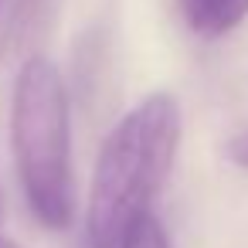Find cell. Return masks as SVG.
Here are the masks:
<instances>
[{
	"mask_svg": "<svg viewBox=\"0 0 248 248\" xmlns=\"http://www.w3.org/2000/svg\"><path fill=\"white\" fill-rule=\"evenodd\" d=\"M180 133V102L170 92H150L109 129L85 197L89 248H119L126 231L153 211V201L170 180Z\"/></svg>",
	"mask_w": 248,
	"mask_h": 248,
	"instance_id": "obj_1",
	"label": "cell"
},
{
	"mask_svg": "<svg viewBox=\"0 0 248 248\" xmlns=\"http://www.w3.org/2000/svg\"><path fill=\"white\" fill-rule=\"evenodd\" d=\"M119 248H173V245H170V234H167L163 221L150 211V214H143V217L126 231V238H123Z\"/></svg>",
	"mask_w": 248,
	"mask_h": 248,
	"instance_id": "obj_4",
	"label": "cell"
},
{
	"mask_svg": "<svg viewBox=\"0 0 248 248\" xmlns=\"http://www.w3.org/2000/svg\"><path fill=\"white\" fill-rule=\"evenodd\" d=\"M228 156H231L238 167H248V129L238 133V136L228 143Z\"/></svg>",
	"mask_w": 248,
	"mask_h": 248,
	"instance_id": "obj_5",
	"label": "cell"
},
{
	"mask_svg": "<svg viewBox=\"0 0 248 248\" xmlns=\"http://www.w3.org/2000/svg\"><path fill=\"white\" fill-rule=\"evenodd\" d=\"M177 7L197 38H224L245 21L248 0H177Z\"/></svg>",
	"mask_w": 248,
	"mask_h": 248,
	"instance_id": "obj_3",
	"label": "cell"
},
{
	"mask_svg": "<svg viewBox=\"0 0 248 248\" xmlns=\"http://www.w3.org/2000/svg\"><path fill=\"white\" fill-rule=\"evenodd\" d=\"M0 248H21L17 241H11V238H0Z\"/></svg>",
	"mask_w": 248,
	"mask_h": 248,
	"instance_id": "obj_6",
	"label": "cell"
},
{
	"mask_svg": "<svg viewBox=\"0 0 248 248\" xmlns=\"http://www.w3.org/2000/svg\"><path fill=\"white\" fill-rule=\"evenodd\" d=\"M0 7H4V0H0Z\"/></svg>",
	"mask_w": 248,
	"mask_h": 248,
	"instance_id": "obj_7",
	"label": "cell"
},
{
	"mask_svg": "<svg viewBox=\"0 0 248 248\" xmlns=\"http://www.w3.org/2000/svg\"><path fill=\"white\" fill-rule=\"evenodd\" d=\"M11 150L34 221L65 231L75 217L72 106L55 62L31 55L11 89Z\"/></svg>",
	"mask_w": 248,
	"mask_h": 248,
	"instance_id": "obj_2",
	"label": "cell"
}]
</instances>
